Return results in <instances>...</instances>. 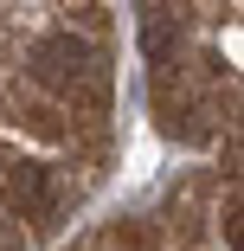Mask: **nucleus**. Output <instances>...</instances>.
Returning a JSON list of instances; mask_svg holds the SVG:
<instances>
[{
    "label": "nucleus",
    "instance_id": "obj_1",
    "mask_svg": "<svg viewBox=\"0 0 244 251\" xmlns=\"http://www.w3.org/2000/svg\"><path fill=\"white\" fill-rule=\"evenodd\" d=\"M32 77L45 90H65V97H103V52L77 32H45L32 52H26Z\"/></svg>",
    "mask_w": 244,
    "mask_h": 251
},
{
    "label": "nucleus",
    "instance_id": "obj_2",
    "mask_svg": "<svg viewBox=\"0 0 244 251\" xmlns=\"http://www.w3.org/2000/svg\"><path fill=\"white\" fill-rule=\"evenodd\" d=\"M0 193H7L20 213H45V206H52V180H45V168H39V161H7V174H0Z\"/></svg>",
    "mask_w": 244,
    "mask_h": 251
},
{
    "label": "nucleus",
    "instance_id": "obj_3",
    "mask_svg": "<svg viewBox=\"0 0 244 251\" xmlns=\"http://www.w3.org/2000/svg\"><path fill=\"white\" fill-rule=\"evenodd\" d=\"M0 251H26V232H20L13 219H0Z\"/></svg>",
    "mask_w": 244,
    "mask_h": 251
},
{
    "label": "nucleus",
    "instance_id": "obj_4",
    "mask_svg": "<svg viewBox=\"0 0 244 251\" xmlns=\"http://www.w3.org/2000/svg\"><path fill=\"white\" fill-rule=\"evenodd\" d=\"M225 238H231V245H244V206H231V226H225Z\"/></svg>",
    "mask_w": 244,
    "mask_h": 251
}]
</instances>
